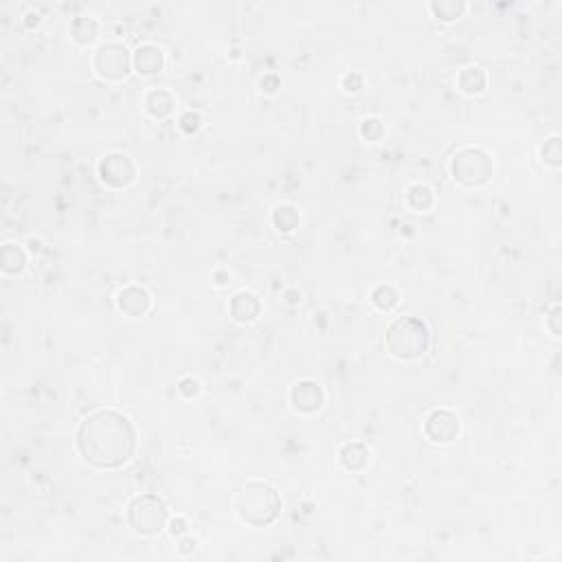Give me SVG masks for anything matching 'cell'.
I'll use <instances>...</instances> for the list:
<instances>
[{
	"label": "cell",
	"mask_w": 562,
	"mask_h": 562,
	"mask_svg": "<svg viewBox=\"0 0 562 562\" xmlns=\"http://www.w3.org/2000/svg\"><path fill=\"white\" fill-rule=\"evenodd\" d=\"M433 13L438 15V18H444V20H455V18L461 15L464 11V3H433L430 5Z\"/></svg>",
	"instance_id": "cell-21"
},
{
	"label": "cell",
	"mask_w": 562,
	"mask_h": 562,
	"mask_svg": "<svg viewBox=\"0 0 562 562\" xmlns=\"http://www.w3.org/2000/svg\"><path fill=\"white\" fill-rule=\"evenodd\" d=\"M93 66H95V70L99 72L103 79H113V82L123 79L130 72L128 49H125L123 44H117V42L101 44L95 51Z\"/></svg>",
	"instance_id": "cell-6"
},
{
	"label": "cell",
	"mask_w": 562,
	"mask_h": 562,
	"mask_svg": "<svg viewBox=\"0 0 562 562\" xmlns=\"http://www.w3.org/2000/svg\"><path fill=\"white\" fill-rule=\"evenodd\" d=\"M273 222H275L281 231L290 233V231H295V226L299 224V213H297L293 207H279V209L275 211V215H273Z\"/></svg>",
	"instance_id": "cell-20"
},
{
	"label": "cell",
	"mask_w": 562,
	"mask_h": 562,
	"mask_svg": "<svg viewBox=\"0 0 562 562\" xmlns=\"http://www.w3.org/2000/svg\"><path fill=\"white\" fill-rule=\"evenodd\" d=\"M340 461L347 470H362L369 461V452L362 444H347L340 450Z\"/></svg>",
	"instance_id": "cell-15"
},
{
	"label": "cell",
	"mask_w": 562,
	"mask_h": 562,
	"mask_svg": "<svg viewBox=\"0 0 562 562\" xmlns=\"http://www.w3.org/2000/svg\"><path fill=\"white\" fill-rule=\"evenodd\" d=\"M343 84H345L350 93H356V90H360V86H362V77L354 72V75H347L345 79H343Z\"/></svg>",
	"instance_id": "cell-26"
},
{
	"label": "cell",
	"mask_w": 562,
	"mask_h": 562,
	"mask_svg": "<svg viewBox=\"0 0 562 562\" xmlns=\"http://www.w3.org/2000/svg\"><path fill=\"white\" fill-rule=\"evenodd\" d=\"M290 400H293L295 409H299L303 413H314L323 404V391L317 383L303 380V383L295 385L293 393H290Z\"/></svg>",
	"instance_id": "cell-9"
},
{
	"label": "cell",
	"mask_w": 562,
	"mask_h": 562,
	"mask_svg": "<svg viewBox=\"0 0 562 562\" xmlns=\"http://www.w3.org/2000/svg\"><path fill=\"white\" fill-rule=\"evenodd\" d=\"M136 435L128 418L115 411L93 413L77 433L82 457L95 468H119L132 457Z\"/></svg>",
	"instance_id": "cell-1"
},
{
	"label": "cell",
	"mask_w": 562,
	"mask_h": 562,
	"mask_svg": "<svg viewBox=\"0 0 562 562\" xmlns=\"http://www.w3.org/2000/svg\"><path fill=\"white\" fill-rule=\"evenodd\" d=\"M235 507H238V514L242 516V521H246L248 525H255V528H262V525H268L277 518L281 501L270 485L248 483L238 494Z\"/></svg>",
	"instance_id": "cell-2"
},
{
	"label": "cell",
	"mask_w": 562,
	"mask_h": 562,
	"mask_svg": "<svg viewBox=\"0 0 562 562\" xmlns=\"http://www.w3.org/2000/svg\"><path fill=\"white\" fill-rule=\"evenodd\" d=\"M450 172L457 183L466 187H479L492 176V158L477 148H466L452 156Z\"/></svg>",
	"instance_id": "cell-4"
},
{
	"label": "cell",
	"mask_w": 562,
	"mask_h": 562,
	"mask_svg": "<svg viewBox=\"0 0 562 562\" xmlns=\"http://www.w3.org/2000/svg\"><path fill=\"white\" fill-rule=\"evenodd\" d=\"M407 200H409V205H411L415 211H426V209L433 205V193H430V189L424 187V185H415V187L409 189Z\"/></svg>",
	"instance_id": "cell-19"
},
{
	"label": "cell",
	"mask_w": 562,
	"mask_h": 562,
	"mask_svg": "<svg viewBox=\"0 0 562 562\" xmlns=\"http://www.w3.org/2000/svg\"><path fill=\"white\" fill-rule=\"evenodd\" d=\"M187 530V523L183 521V518H176V521H172V528H170V532L174 534V536H180Z\"/></svg>",
	"instance_id": "cell-27"
},
{
	"label": "cell",
	"mask_w": 562,
	"mask_h": 562,
	"mask_svg": "<svg viewBox=\"0 0 562 562\" xmlns=\"http://www.w3.org/2000/svg\"><path fill=\"white\" fill-rule=\"evenodd\" d=\"M560 139L554 136L545 143V148H542V160L549 162L551 167H558L560 165Z\"/></svg>",
	"instance_id": "cell-22"
},
{
	"label": "cell",
	"mask_w": 562,
	"mask_h": 562,
	"mask_svg": "<svg viewBox=\"0 0 562 562\" xmlns=\"http://www.w3.org/2000/svg\"><path fill=\"white\" fill-rule=\"evenodd\" d=\"M387 347L395 358L402 360L420 358L428 350L426 325L415 317H404L400 321H395L387 332Z\"/></svg>",
	"instance_id": "cell-3"
},
{
	"label": "cell",
	"mask_w": 562,
	"mask_h": 562,
	"mask_svg": "<svg viewBox=\"0 0 562 562\" xmlns=\"http://www.w3.org/2000/svg\"><path fill=\"white\" fill-rule=\"evenodd\" d=\"M145 106H148V113L152 117H167L174 108V97L167 90H152V93L145 97Z\"/></svg>",
	"instance_id": "cell-14"
},
{
	"label": "cell",
	"mask_w": 562,
	"mask_h": 562,
	"mask_svg": "<svg viewBox=\"0 0 562 562\" xmlns=\"http://www.w3.org/2000/svg\"><path fill=\"white\" fill-rule=\"evenodd\" d=\"M558 317H560V307H554V312H551V317H549V328H551V332L558 336L560 334V328H558Z\"/></svg>",
	"instance_id": "cell-28"
},
{
	"label": "cell",
	"mask_w": 562,
	"mask_h": 562,
	"mask_svg": "<svg viewBox=\"0 0 562 562\" xmlns=\"http://www.w3.org/2000/svg\"><path fill=\"white\" fill-rule=\"evenodd\" d=\"M99 176L110 187H128L136 176V167L125 154H108L99 162Z\"/></svg>",
	"instance_id": "cell-7"
},
{
	"label": "cell",
	"mask_w": 562,
	"mask_h": 562,
	"mask_svg": "<svg viewBox=\"0 0 562 562\" xmlns=\"http://www.w3.org/2000/svg\"><path fill=\"white\" fill-rule=\"evenodd\" d=\"M371 301H373V305L378 307V310L389 312L397 305V295H395V290L391 286H380V288L373 290Z\"/></svg>",
	"instance_id": "cell-18"
},
{
	"label": "cell",
	"mask_w": 562,
	"mask_h": 562,
	"mask_svg": "<svg viewBox=\"0 0 562 562\" xmlns=\"http://www.w3.org/2000/svg\"><path fill=\"white\" fill-rule=\"evenodd\" d=\"M231 314L238 321H253L260 314V301L255 295L250 293H240L235 295L231 301Z\"/></svg>",
	"instance_id": "cell-12"
},
{
	"label": "cell",
	"mask_w": 562,
	"mask_h": 562,
	"mask_svg": "<svg viewBox=\"0 0 562 562\" xmlns=\"http://www.w3.org/2000/svg\"><path fill=\"white\" fill-rule=\"evenodd\" d=\"M196 549V540L193 538H185L183 542H180V551L183 554H191Z\"/></svg>",
	"instance_id": "cell-29"
},
{
	"label": "cell",
	"mask_w": 562,
	"mask_h": 562,
	"mask_svg": "<svg viewBox=\"0 0 562 562\" xmlns=\"http://www.w3.org/2000/svg\"><path fill=\"white\" fill-rule=\"evenodd\" d=\"M180 128H183L187 134L196 132L198 128H200V115H196V113L183 115V119H180Z\"/></svg>",
	"instance_id": "cell-24"
},
{
	"label": "cell",
	"mask_w": 562,
	"mask_h": 562,
	"mask_svg": "<svg viewBox=\"0 0 562 562\" xmlns=\"http://www.w3.org/2000/svg\"><path fill=\"white\" fill-rule=\"evenodd\" d=\"M150 305H152L150 295L139 286H130L119 293V307L128 317H143L150 310Z\"/></svg>",
	"instance_id": "cell-10"
},
{
	"label": "cell",
	"mask_w": 562,
	"mask_h": 562,
	"mask_svg": "<svg viewBox=\"0 0 562 562\" xmlns=\"http://www.w3.org/2000/svg\"><path fill=\"white\" fill-rule=\"evenodd\" d=\"M459 88L468 95H477L485 88V72L477 66H468L459 75Z\"/></svg>",
	"instance_id": "cell-16"
},
{
	"label": "cell",
	"mask_w": 562,
	"mask_h": 562,
	"mask_svg": "<svg viewBox=\"0 0 562 562\" xmlns=\"http://www.w3.org/2000/svg\"><path fill=\"white\" fill-rule=\"evenodd\" d=\"M180 393L187 395V397L196 395V393H198V383H196L193 378H185L183 383H180Z\"/></svg>",
	"instance_id": "cell-25"
},
{
	"label": "cell",
	"mask_w": 562,
	"mask_h": 562,
	"mask_svg": "<svg viewBox=\"0 0 562 562\" xmlns=\"http://www.w3.org/2000/svg\"><path fill=\"white\" fill-rule=\"evenodd\" d=\"M128 518L136 532L158 534L167 523V505L156 494H143L132 501Z\"/></svg>",
	"instance_id": "cell-5"
},
{
	"label": "cell",
	"mask_w": 562,
	"mask_h": 562,
	"mask_svg": "<svg viewBox=\"0 0 562 562\" xmlns=\"http://www.w3.org/2000/svg\"><path fill=\"white\" fill-rule=\"evenodd\" d=\"M25 264H27V257H25V250L20 246L7 244L3 248V253H0V266H3V270L7 275L20 273V270L25 268Z\"/></svg>",
	"instance_id": "cell-13"
},
{
	"label": "cell",
	"mask_w": 562,
	"mask_h": 562,
	"mask_svg": "<svg viewBox=\"0 0 562 562\" xmlns=\"http://www.w3.org/2000/svg\"><path fill=\"white\" fill-rule=\"evenodd\" d=\"M70 33L79 44H90L97 38V23L93 20V18L82 15L70 25Z\"/></svg>",
	"instance_id": "cell-17"
},
{
	"label": "cell",
	"mask_w": 562,
	"mask_h": 562,
	"mask_svg": "<svg viewBox=\"0 0 562 562\" xmlns=\"http://www.w3.org/2000/svg\"><path fill=\"white\" fill-rule=\"evenodd\" d=\"M383 132H385V128L378 119H365L360 125V134L367 141H378L380 136H383Z\"/></svg>",
	"instance_id": "cell-23"
},
{
	"label": "cell",
	"mask_w": 562,
	"mask_h": 562,
	"mask_svg": "<svg viewBox=\"0 0 562 562\" xmlns=\"http://www.w3.org/2000/svg\"><path fill=\"white\" fill-rule=\"evenodd\" d=\"M134 68L141 75H156V72L162 68L165 64V56H162V51L154 44H143L136 49L134 53Z\"/></svg>",
	"instance_id": "cell-11"
},
{
	"label": "cell",
	"mask_w": 562,
	"mask_h": 562,
	"mask_svg": "<svg viewBox=\"0 0 562 562\" xmlns=\"http://www.w3.org/2000/svg\"><path fill=\"white\" fill-rule=\"evenodd\" d=\"M426 435L438 444H448L459 435L457 415L450 411H433L424 424Z\"/></svg>",
	"instance_id": "cell-8"
}]
</instances>
